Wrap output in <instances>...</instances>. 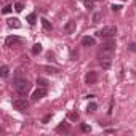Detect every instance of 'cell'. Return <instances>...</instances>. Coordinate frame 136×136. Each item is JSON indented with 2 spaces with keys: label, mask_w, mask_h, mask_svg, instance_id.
Here are the masks:
<instances>
[{
  "label": "cell",
  "mask_w": 136,
  "mask_h": 136,
  "mask_svg": "<svg viewBox=\"0 0 136 136\" xmlns=\"http://www.w3.org/2000/svg\"><path fill=\"white\" fill-rule=\"evenodd\" d=\"M3 2H10V0H3Z\"/></svg>",
  "instance_id": "cell-30"
},
{
  "label": "cell",
  "mask_w": 136,
  "mask_h": 136,
  "mask_svg": "<svg viewBox=\"0 0 136 136\" xmlns=\"http://www.w3.org/2000/svg\"><path fill=\"white\" fill-rule=\"evenodd\" d=\"M40 21H42V26H43V29H45V31H51V29H53V26H51V23L48 21V19H45V18H43V19H40Z\"/></svg>",
  "instance_id": "cell-14"
},
{
  "label": "cell",
  "mask_w": 136,
  "mask_h": 136,
  "mask_svg": "<svg viewBox=\"0 0 136 136\" xmlns=\"http://www.w3.org/2000/svg\"><path fill=\"white\" fill-rule=\"evenodd\" d=\"M14 90L21 96H24L31 90V82L27 79H24V77H21V75H16L14 77Z\"/></svg>",
  "instance_id": "cell-1"
},
{
  "label": "cell",
  "mask_w": 136,
  "mask_h": 136,
  "mask_svg": "<svg viewBox=\"0 0 136 136\" xmlns=\"http://www.w3.org/2000/svg\"><path fill=\"white\" fill-rule=\"evenodd\" d=\"M43 96H47V88L45 87H40V88H37L32 93V101H38V99H42Z\"/></svg>",
  "instance_id": "cell-5"
},
{
  "label": "cell",
  "mask_w": 136,
  "mask_h": 136,
  "mask_svg": "<svg viewBox=\"0 0 136 136\" xmlns=\"http://www.w3.org/2000/svg\"><path fill=\"white\" fill-rule=\"evenodd\" d=\"M98 63L103 69H109L112 66V53H106V51L99 53L98 54Z\"/></svg>",
  "instance_id": "cell-2"
},
{
  "label": "cell",
  "mask_w": 136,
  "mask_h": 136,
  "mask_svg": "<svg viewBox=\"0 0 136 136\" xmlns=\"http://www.w3.org/2000/svg\"><path fill=\"white\" fill-rule=\"evenodd\" d=\"M93 2H98V0H93Z\"/></svg>",
  "instance_id": "cell-31"
},
{
  "label": "cell",
  "mask_w": 136,
  "mask_h": 136,
  "mask_svg": "<svg viewBox=\"0 0 136 136\" xmlns=\"http://www.w3.org/2000/svg\"><path fill=\"white\" fill-rule=\"evenodd\" d=\"M37 85H38V87H45V88H47L48 80H47V79H43V77H38V79H37Z\"/></svg>",
  "instance_id": "cell-16"
},
{
  "label": "cell",
  "mask_w": 136,
  "mask_h": 136,
  "mask_svg": "<svg viewBox=\"0 0 136 136\" xmlns=\"http://www.w3.org/2000/svg\"><path fill=\"white\" fill-rule=\"evenodd\" d=\"M94 43H96L94 37H90V35H87V37H83V38H82V45H83V47H93Z\"/></svg>",
  "instance_id": "cell-10"
},
{
  "label": "cell",
  "mask_w": 136,
  "mask_h": 136,
  "mask_svg": "<svg viewBox=\"0 0 136 136\" xmlns=\"http://www.w3.org/2000/svg\"><path fill=\"white\" fill-rule=\"evenodd\" d=\"M74 31H75V21H72V19H70V21H67L66 26H64V32L66 34H72Z\"/></svg>",
  "instance_id": "cell-11"
},
{
  "label": "cell",
  "mask_w": 136,
  "mask_h": 136,
  "mask_svg": "<svg viewBox=\"0 0 136 136\" xmlns=\"http://www.w3.org/2000/svg\"><path fill=\"white\" fill-rule=\"evenodd\" d=\"M134 2H136V0H134Z\"/></svg>",
  "instance_id": "cell-32"
},
{
  "label": "cell",
  "mask_w": 136,
  "mask_h": 136,
  "mask_svg": "<svg viewBox=\"0 0 136 136\" xmlns=\"http://www.w3.org/2000/svg\"><path fill=\"white\" fill-rule=\"evenodd\" d=\"M96 80H98V72H94V70L87 72V75H85V83L87 85H93V83H96Z\"/></svg>",
  "instance_id": "cell-6"
},
{
  "label": "cell",
  "mask_w": 136,
  "mask_h": 136,
  "mask_svg": "<svg viewBox=\"0 0 136 136\" xmlns=\"http://www.w3.org/2000/svg\"><path fill=\"white\" fill-rule=\"evenodd\" d=\"M96 34H98L99 37H103V38H110V37H114L115 34H117V27L115 26H106V27L99 29Z\"/></svg>",
  "instance_id": "cell-3"
},
{
  "label": "cell",
  "mask_w": 136,
  "mask_h": 136,
  "mask_svg": "<svg viewBox=\"0 0 136 136\" xmlns=\"http://www.w3.org/2000/svg\"><path fill=\"white\" fill-rule=\"evenodd\" d=\"M75 56H79V53H77L75 50H72V59H75Z\"/></svg>",
  "instance_id": "cell-28"
},
{
  "label": "cell",
  "mask_w": 136,
  "mask_h": 136,
  "mask_svg": "<svg viewBox=\"0 0 136 136\" xmlns=\"http://www.w3.org/2000/svg\"><path fill=\"white\" fill-rule=\"evenodd\" d=\"M7 24H8V27H11V29H19V27H21V23H19V19H18V18H11V19H8Z\"/></svg>",
  "instance_id": "cell-9"
},
{
  "label": "cell",
  "mask_w": 136,
  "mask_h": 136,
  "mask_svg": "<svg viewBox=\"0 0 136 136\" xmlns=\"http://www.w3.org/2000/svg\"><path fill=\"white\" fill-rule=\"evenodd\" d=\"M43 70H47L50 74H58V72H59V69H58V67H51V66H43Z\"/></svg>",
  "instance_id": "cell-17"
},
{
  "label": "cell",
  "mask_w": 136,
  "mask_h": 136,
  "mask_svg": "<svg viewBox=\"0 0 136 136\" xmlns=\"http://www.w3.org/2000/svg\"><path fill=\"white\" fill-rule=\"evenodd\" d=\"M128 50L133 51V53H136V43H130V45H128Z\"/></svg>",
  "instance_id": "cell-27"
},
{
  "label": "cell",
  "mask_w": 136,
  "mask_h": 136,
  "mask_svg": "<svg viewBox=\"0 0 136 136\" xmlns=\"http://www.w3.org/2000/svg\"><path fill=\"white\" fill-rule=\"evenodd\" d=\"M80 130H82L83 133H90V131H91V127L87 125V123H82V125H80Z\"/></svg>",
  "instance_id": "cell-20"
},
{
  "label": "cell",
  "mask_w": 136,
  "mask_h": 136,
  "mask_svg": "<svg viewBox=\"0 0 136 136\" xmlns=\"http://www.w3.org/2000/svg\"><path fill=\"white\" fill-rule=\"evenodd\" d=\"M110 8H112V11H114V13H117V11H120V10H122V7H120V5H115V3H114Z\"/></svg>",
  "instance_id": "cell-26"
},
{
  "label": "cell",
  "mask_w": 136,
  "mask_h": 136,
  "mask_svg": "<svg viewBox=\"0 0 136 136\" xmlns=\"http://www.w3.org/2000/svg\"><path fill=\"white\" fill-rule=\"evenodd\" d=\"M26 21H27L31 26H32V24H35V21H37V14H35V13H31V14H27Z\"/></svg>",
  "instance_id": "cell-13"
},
{
  "label": "cell",
  "mask_w": 136,
  "mask_h": 136,
  "mask_svg": "<svg viewBox=\"0 0 136 136\" xmlns=\"http://www.w3.org/2000/svg\"><path fill=\"white\" fill-rule=\"evenodd\" d=\"M13 107H14L16 110H19V112H24V110L29 107V103H27L26 98H18V99L13 101Z\"/></svg>",
  "instance_id": "cell-4"
},
{
  "label": "cell",
  "mask_w": 136,
  "mask_h": 136,
  "mask_svg": "<svg viewBox=\"0 0 136 136\" xmlns=\"http://www.w3.org/2000/svg\"><path fill=\"white\" fill-rule=\"evenodd\" d=\"M50 120H51V114H47V115H45V117L42 119V123H48Z\"/></svg>",
  "instance_id": "cell-25"
},
{
  "label": "cell",
  "mask_w": 136,
  "mask_h": 136,
  "mask_svg": "<svg viewBox=\"0 0 136 136\" xmlns=\"http://www.w3.org/2000/svg\"><path fill=\"white\" fill-rule=\"evenodd\" d=\"M42 45L40 43H35L34 47H32V54H38V53H42Z\"/></svg>",
  "instance_id": "cell-15"
},
{
  "label": "cell",
  "mask_w": 136,
  "mask_h": 136,
  "mask_svg": "<svg viewBox=\"0 0 136 136\" xmlns=\"http://www.w3.org/2000/svg\"><path fill=\"white\" fill-rule=\"evenodd\" d=\"M114 50H115V40L110 37L107 42H104V43H103V51H106V53H112Z\"/></svg>",
  "instance_id": "cell-8"
},
{
  "label": "cell",
  "mask_w": 136,
  "mask_h": 136,
  "mask_svg": "<svg viewBox=\"0 0 136 136\" xmlns=\"http://www.w3.org/2000/svg\"><path fill=\"white\" fill-rule=\"evenodd\" d=\"M106 133H107V134H112V133H115V130H112V128H109V130H106Z\"/></svg>",
  "instance_id": "cell-29"
},
{
  "label": "cell",
  "mask_w": 136,
  "mask_h": 136,
  "mask_svg": "<svg viewBox=\"0 0 136 136\" xmlns=\"http://www.w3.org/2000/svg\"><path fill=\"white\" fill-rule=\"evenodd\" d=\"M23 8H24V5H23L21 2H16V3H14V10H16L18 13H19V11H23Z\"/></svg>",
  "instance_id": "cell-23"
},
{
  "label": "cell",
  "mask_w": 136,
  "mask_h": 136,
  "mask_svg": "<svg viewBox=\"0 0 136 136\" xmlns=\"http://www.w3.org/2000/svg\"><path fill=\"white\" fill-rule=\"evenodd\" d=\"M96 109H98V104H96V103H88V106H87V112H94Z\"/></svg>",
  "instance_id": "cell-18"
},
{
  "label": "cell",
  "mask_w": 136,
  "mask_h": 136,
  "mask_svg": "<svg viewBox=\"0 0 136 136\" xmlns=\"http://www.w3.org/2000/svg\"><path fill=\"white\" fill-rule=\"evenodd\" d=\"M67 131H69V125L66 122H61L56 127V133H67Z\"/></svg>",
  "instance_id": "cell-12"
},
{
  "label": "cell",
  "mask_w": 136,
  "mask_h": 136,
  "mask_svg": "<svg viewBox=\"0 0 136 136\" xmlns=\"http://www.w3.org/2000/svg\"><path fill=\"white\" fill-rule=\"evenodd\" d=\"M11 11H13V7H11V5H5L3 10H2L3 14H8V13H11Z\"/></svg>",
  "instance_id": "cell-22"
},
{
  "label": "cell",
  "mask_w": 136,
  "mask_h": 136,
  "mask_svg": "<svg viewBox=\"0 0 136 136\" xmlns=\"http://www.w3.org/2000/svg\"><path fill=\"white\" fill-rule=\"evenodd\" d=\"M99 19H101V13H94L93 14V23H99Z\"/></svg>",
  "instance_id": "cell-24"
},
{
  "label": "cell",
  "mask_w": 136,
  "mask_h": 136,
  "mask_svg": "<svg viewBox=\"0 0 136 136\" xmlns=\"http://www.w3.org/2000/svg\"><path fill=\"white\" fill-rule=\"evenodd\" d=\"M5 43H7V47L19 45V43H23V38H21V37H16V35H10V37L5 38Z\"/></svg>",
  "instance_id": "cell-7"
},
{
  "label": "cell",
  "mask_w": 136,
  "mask_h": 136,
  "mask_svg": "<svg viewBox=\"0 0 136 136\" xmlns=\"http://www.w3.org/2000/svg\"><path fill=\"white\" fill-rule=\"evenodd\" d=\"M67 117H69V120L77 122V120H79V114H77V112H69V115H67Z\"/></svg>",
  "instance_id": "cell-19"
},
{
  "label": "cell",
  "mask_w": 136,
  "mask_h": 136,
  "mask_svg": "<svg viewBox=\"0 0 136 136\" xmlns=\"http://www.w3.org/2000/svg\"><path fill=\"white\" fill-rule=\"evenodd\" d=\"M0 75H2L3 79H5V77H8V67L7 66H2V69H0Z\"/></svg>",
  "instance_id": "cell-21"
}]
</instances>
